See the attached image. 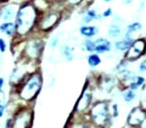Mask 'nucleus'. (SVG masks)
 Masks as SVG:
<instances>
[{"instance_id":"nucleus-6","label":"nucleus","mask_w":146,"mask_h":128,"mask_svg":"<svg viewBox=\"0 0 146 128\" xmlns=\"http://www.w3.org/2000/svg\"><path fill=\"white\" fill-rule=\"evenodd\" d=\"M62 18L60 11L56 9H48L40 14L36 26V31L39 33H47L57 26Z\"/></svg>"},{"instance_id":"nucleus-14","label":"nucleus","mask_w":146,"mask_h":128,"mask_svg":"<svg viewBox=\"0 0 146 128\" xmlns=\"http://www.w3.org/2000/svg\"><path fill=\"white\" fill-rule=\"evenodd\" d=\"M146 78L143 77L141 75H137V74H134L133 76H131L128 79L124 80V81L119 82V86H121L122 89L123 88H131V89L137 90L140 87H143L145 85Z\"/></svg>"},{"instance_id":"nucleus-1","label":"nucleus","mask_w":146,"mask_h":128,"mask_svg":"<svg viewBox=\"0 0 146 128\" xmlns=\"http://www.w3.org/2000/svg\"><path fill=\"white\" fill-rule=\"evenodd\" d=\"M40 14L41 12L33 1H24L21 3L15 18L17 35L14 38H26L36 30Z\"/></svg>"},{"instance_id":"nucleus-33","label":"nucleus","mask_w":146,"mask_h":128,"mask_svg":"<svg viewBox=\"0 0 146 128\" xmlns=\"http://www.w3.org/2000/svg\"><path fill=\"white\" fill-rule=\"evenodd\" d=\"M1 1V3H4V2H7V1H9V0H0Z\"/></svg>"},{"instance_id":"nucleus-21","label":"nucleus","mask_w":146,"mask_h":128,"mask_svg":"<svg viewBox=\"0 0 146 128\" xmlns=\"http://www.w3.org/2000/svg\"><path fill=\"white\" fill-rule=\"evenodd\" d=\"M86 61H87V64L90 68H96L102 63V59L100 57L99 53L92 52L86 56Z\"/></svg>"},{"instance_id":"nucleus-16","label":"nucleus","mask_w":146,"mask_h":128,"mask_svg":"<svg viewBox=\"0 0 146 128\" xmlns=\"http://www.w3.org/2000/svg\"><path fill=\"white\" fill-rule=\"evenodd\" d=\"M102 19V13H98L96 9L91 7H86L81 13V21L83 24H90L93 21H100Z\"/></svg>"},{"instance_id":"nucleus-25","label":"nucleus","mask_w":146,"mask_h":128,"mask_svg":"<svg viewBox=\"0 0 146 128\" xmlns=\"http://www.w3.org/2000/svg\"><path fill=\"white\" fill-rule=\"evenodd\" d=\"M110 108H111V114L113 118H116L119 116V105L117 103L110 104Z\"/></svg>"},{"instance_id":"nucleus-20","label":"nucleus","mask_w":146,"mask_h":128,"mask_svg":"<svg viewBox=\"0 0 146 128\" xmlns=\"http://www.w3.org/2000/svg\"><path fill=\"white\" fill-rule=\"evenodd\" d=\"M60 54L66 59V61L71 62L75 58V54H74V47L70 46L69 44H62L60 45Z\"/></svg>"},{"instance_id":"nucleus-18","label":"nucleus","mask_w":146,"mask_h":128,"mask_svg":"<svg viewBox=\"0 0 146 128\" xmlns=\"http://www.w3.org/2000/svg\"><path fill=\"white\" fill-rule=\"evenodd\" d=\"M0 31L5 36L9 37V38H14L17 35L15 21H3V22H1Z\"/></svg>"},{"instance_id":"nucleus-4","label":"nucleus","mask_w":146,"mask_h":128,"mask_svg":"<svg viewBox=\"0 0 146 128\" xmlns=\"http://www.w3.org/2000/svg\"><path fill=\"white\" fill-rule=\"evenodd\" d=\"M45 42L42 38L32 36L23 42L22 60L25 62H38L44 51Z\"/></svg>"},{"instance_id":"nucleus-12","label":"nucleus","mask_w":146,"mask_h":128,"mask_svg":"<svg viewBox=\"0 0 146 128\" xmlns=\"http://www.w3.org/2000/svg\"><path fill=\"white\" fill-rule=\"evenodd\" d=\"M123 22H124V20L121 17L118 16V15L113 16V20H112V22L109 24L108 29H107V34L110 38L116 39V38H119V37L123 36L124 32H125V30L123 29L122 24H121V23H123Z\"/></svg>"},{"instance_id":"nucleus-13","label":"nucleus","mask_w":146,"mask_h":128,"mask_svg":"<svg viewBox=\"0 0 146 128\" xmlns=\"http://www.w3.org/2000/svg\"><path fill=\"white\" fill-rule=\"evenodd\" d=\"M30 72H28L26 69L24 68V65H17L14 67V69L12 70L10 74V77H9V80H10V84L13 86V87L16 89L21 83L25 80V78L28 76V74Z\"/></svg>"},{"instance_id":"nucleus-34","label":"nucleus","mask_w":146,"mask_h":128,"mask_svg":"<svg viewBox=\"0 0 146 128\" xmlns=\"http://www.w3.org/2000/svg\"><path fill=\"white\" fill-rule=\"evenodd\" d=\"M24 1H33V0H23V2H24Z\"/></svg>"},{"instance_id":"nucleus-10","label":"nucleus","mask_w":146,"mask_h":128,"mask_svg":"<svg viewBox=\"0 0 146 128\" xmlns=\"http://www.w3.org/2000/svg\"><path fill=\"white\" fill-rule=\"evenodd\" d=\"M146 122V109L141 106H135L129 111L126 123L131 127H139Z\"/></svg>"},{"instance_id":"nucleus-19","label":"nucleus","mask_w":146,"mask_h":128,"mask_svg":"<svg viewBox=\"0 0 146 128\" xmlns=\"http://www.w3.org/2000/svg\"><path fill=\"white\" fill-rule=\"evenodd\" d=\"M78 33L84 38H94L99 33V27L97 25L83 24L79 27Z\"/></svg>"},{"instance_id":"nucleus-24","label":"nucleus","mask_w":146,"mask_h":128,"mask_svg":"<svg viewBox=\"0 0 146 128\" xmlns=\"http://www.w3.org/2000/svg\"><path fill=\"white\" fill-rule=\"evenodd\" d=\"M58 44H59V34H57V35L55 34L54 36L51 38V40L49 41V45H50L51 49L54 50V49L58 46Z\"/></svg>"},{"instance_id":"nucleus-26","label":"nucleus","mask_w":146,"mask_h":128,"mask_svg":"<svg viewBox=\"0 0 146 128\" xmlns=\"http://www.w3.org/2000/svg\"><path fill=\"white\" fill-rule=\"evenodd\" d=\"M138 70L140 73H146V57L142 58L138 64Z\"/></svg>"},{"instance_id":"nucleus-29","label":"nucleus","mask_w":146,"mask_h":128,"mask_svg":"<svg viewBox=\"0 0 146 128\" xmlns=\"http://www.w3.org/2000/svg\"><path fill=\"white\" fill-rule=\"evenodd\" d=\"M84 0H66V3L70 6H76V5H79L83 2Z\"/></svg>"},{"instance_id":"nucleus-23","label":"nucleus","mask_w":146,"mask_h":128,"mask_svg":"<svg viewBox=\"0 0 146 128\" xmlns=\"http://www.w3.org/2000/svg\"><path fill=\"white\" fill-rule=\"evenodd\" d=\"M142 28H143V26H142L141 22H139V21H133V22H131V23H129V24L126 25L124 35H126V36H132V37H133L134 33L140 31Z\"/></svg>"},{"instance_id":"nucleus-7","label":"nucleus","mask_w":146,"mask_h":128,"mask_svg":"<svg viewBox=\"0 0 146 128\" xmlns=\"http://www.w3.org/2000/svg\"><path fill=\"white\" fill-rule=\"evenodd\" d=\"M92 104H93V88L89 82H86L81 95L78 98L74 110H73L74 115H77L79 117L87 116Z\"/></svg>"},{"instance_id":"nucleus-2","label":"nucleus","mask_w":146,"mask_h":128,"mask_svg":"<svg viewBox=\"0 0 146 128\" xmlns=\"http://www.w3.org/2000/svg\"><path fill=\"white\" fill-rule=\"evenodd\" d=\"M43 86V75L41 71L35 70L28 74L25 80L16 88V94L25 102H32L37 98Z\"/></svg>"},{"instance_id":"nucleus-31","label":"nucleus","mask_w":146,"mask_h":128,"mask_svg":"<svg viewBox=\"0 0 146 128\" xmlns=\"http://www.w3.org/2000/svg\"><path fill=\"white\" fill-rule=\"evenodd\" d=\"M4 83H5V79L2 76V77L0 78V89H3V88H4Z\"/></svg>"},{"instance_id":"nucleus-11","label":"nucleus","mask_w":146,"mask_h":128,"mask_svg":"<svg viewBox=\"0 0 146 128\" xmlns=\"http://www.w3.org/2000/svg\"><path fill=\"white\" fill-rule=\"evenodd\" d=\"M21 3L16 2H7L1 3V10H0V18L1 21H15L17 12L20 7Z\"/></svg>"},{"instance_id":"nucleus-3","label":"nucleus","mask_w":146,"mask_h":128,"mask_svg":"<svg viewBox=\"0 0 146 128\" xmlns=\"http://www.w3.org/2000/svg\"><path fill=\"white\" fill-rule=\"evenodd\" d=\"M88 121L97 127H107L111 125L113 116L111 114L110 103L107 100H97L93 102L87 114Z\"/></svg>"},{"instance_id":"nucleus-32","label":"nucleus","mask_w":146,"mask_h":128,"mask_svg":"<svg viewBox=\"0 0 146 128\" xmlns=\"http://www.w3.org/2000/svg\"><path fill=\"white\" fill-rule=\"evenodd\" d=\"M103 2H105V3H109V2H111L112 0H102Z\"/></svg>"},{"instance_id":"nucleus-30","label":"nucleus","mask_w":146,"mask_h":128,"mask_svg":"<svg viewBox=\"0 0 146 128\" xmlns=\"http://www.w3.org/2000/svg\"><path fill=\"white\" fill-rule=\"evenodd\" d=\"M135 0H122V3L125 5H131L132 3H134Z\"/></svg>"},{"instance_id":"nucleus-27","label":"nucleus","mask_w":146,"mask_h":128,"mask_svg":"<svg viewBox=\"0 0 146 128\" xmlns=\"http://www.w3.org/2000/svg\"><path fill=\"white\" fill-rule=\"evenodd\" d=\"M102 16H103V18H109V17L113 16V10H112L111 7L106 8L105 10L102 12Z\"/></svg>"},{"instance_id":"nucleus-5","label":"nucleus","mask_w":146,"mask_h":128,"mask_svg":"<svg viewBox=\"0 0 146 128\" xmlns=\"http://www.w3.org/2000/svg\"><path fill=\"white\" fill-rule=\"evenodd\" d=\"M80 49L83 52H96L99 54H105L112 50V43L108 38H84L80 44Z\"/></svg>"},{"instance_id":"nucleus-22","label":"nucleus","mask_w":146,"mask_h":128,"mask_svg":"<svg viewBox=\"0 0 146 128\" xmlns=\"http://www.w3.org/2000/svg\"><path fill=\"white\" fill-rule=\"evenodd\" d=\"M121 97L125 103L129 104L137 98V93H136V90L131 88H123L121 91Z\"/></svg>"},{"instance_id":"nucleus-15","label":"nucleus","mask_w":146,"mask_h":128,"mask_svg":"<svg viewBox=\"0 0 146 128\" xmlns=\"http://www.w3.org/2000/svg\"><path fill=\"white\" fill-rule=\"evenodd\" d=\"M117 83V79L112 75H103L98 79V88L105 93H110Z\"/></svg>"},{"instance_id":"nucleus-9","label":"nucleus","mask_w":146,"mask_h":128,"mask_svg":"<svg viewBox=\"0 0 146 128\" xmlns=\"http://www.w3.org/2000/svg\"><path fill=\"white\" fill-rule=\"evenodd\" d=\"M146 53V39L145 38H136L131 44L130 48L124 53V59L129 62H134L141 58Z\"/></svg>"},{"instance_id":"nucleus-17","label":"nucleus","mask_w":146,"mask_h":128,"mask_svg":"<svg viewBox=\"0 0 146 128\" xmlns=\"http://www.w3.org/2000/svg\"><path fill=\"white\" fill-rule=\"evenodd\" d=\"M134 40H135L134 37L123 35L121 39H118V40H116L115 42H114L113 47L117 52L125 53L126 51L130 48V46H131V44L133 43Z\"/></svg>"},{"instance_id":"nucleus-28","label":"nucleus","mask_w":146,"mask_h":128,"mask_svg":"<svg viewBox=\"0 0 146 128\" xmlns=\"http://www.w3.org/2000/svg\"><path fill=\"white\" fill-rule=\"evenodd\" d=\"M7 47H8V45H7L6 40L3 37H1L0 38V49H1V53H4L6 51Z\"/></svg>"},{"instance_id":"nucleus-8","label":"nucleus","mask_w":146,"mask_h":128,"mask_svg":"<svg viewBox=\"0 0 146 128\" xmlns=\"http://www.w3.org/2000/svg\"><path fill=\"white\" fill-rule=\"evenodd\" d=\"M12 128H28L33 124L34 111L29 106L21 107L16 110L12 117Z\"/></svg>"}]
</instances>
